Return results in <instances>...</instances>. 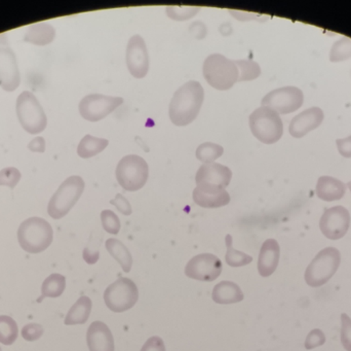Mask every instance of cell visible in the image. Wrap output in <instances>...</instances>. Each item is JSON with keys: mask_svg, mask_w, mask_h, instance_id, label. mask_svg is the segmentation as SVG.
Returning a JSON list of instances; mask_svg holds the SVG:
<instances>
[{"mask_svg": "<svg viewBox=\"0 0 351 351\" xmlns=\"http://www.w3.org/2000/svg\"><path fill=\"white\" fill-rule=\"evenodd\" d=\"M315 193L324 201H336L342 199L346 195V185L335 177H322L317 181Z\"/></svg>", "mask_w": 351, "mask_h": 351, "instance_id": "cell-21", "label": "cell"}, {"mask_svg": "<svg viewBox=\"0 0 351 351\" xmlns=\"http://www.w3.org/2000/svg\"><path fill=\"white\" fill-rule=\"evenodd\" d=\"M109 141L104 138L95 137L92 135H86L78 144L77 154L80 158L88 159L100 154L108 146Z\"/></svg>", "mask_w": 351, "mask_h": 351, "instance_id": "cell-27", "label": "cell"}, {"mask_svg": "<svg viewBox=\"0 0 351 351\" xmlns=\"http://www.w3.org/2000/svg\"><path fill=\"white\" fill-rule=\"evenodd\" d=\"M223 152H224V148L219 144L214 142H204L196 150V158L204 164L214 163L217 159L222 156Z\"/></svg>", "mask_w": 351, "mask_h": 351, "instance_id": "cell-30", "label": "cell"}, {"mask_svg": "<svg viewBox=\"0 0 351 351\" xmlns=\"http://www.w3.org/2000/svg\"><path fill=\"white\" fill-rule=\"evenodd\" d=\"M45 330L38 324H28L22 329V337L26 341L34 342L43 337Z\"/></svg>", "mask_w": 351, "mask_h": 351, "instance_id": "cell-36", "label": "cell"}, {"mask_svg": "<svg viewBox=\"0 0 351 351\" xmlns=\"http://www.w3.org/2000/svg\"><path fill=\"white\" fill-rule=\"evenodd\" d=\"M199 10L200 8L197 6H168L166 12L169 18L173 20L184 21L191 19Z\"/></svg>", "mask_w": 351, "mask_h": 351, "instance_id": "cell-33", "label": "cell"}, {"mask_svg": "<svg viewBox=\"0 0 351 351\" xmlns=\"http://www.w3.org/2000/svg\"><path fill=\"white\" fill-rule=\"evenodd\" d=\"M19 336L18 325L8 315H0V343L12 346Z\"/></svg>", "mask_w": 351, "mask_h": 351, "instance_id": "cell-28", "label": "cell"}, {"mask_svg": "<svg viewBox=\"0 0 351 351\" xmlns=\"http://www.w3.org/2000/svg\"><path fill=\"white\" fill-rule=\"evenodd\" d=\"M222 262L212 253H202L192 258L185 268L187 278L199 282H210L216 280L222 272Z\"/></svg>", "mask_w": 351, "mask_h": 351, "instance_id": "cell-13", "label": "cell"}, {"mask_svg": "<svg viewBox=\"0 0 351 351\" xmlns=\"http://www.w3.org/2000/svg\"><path fill=\"white\" fill-rule=\"evenodd\" d=\"M93 302L88 297H80L77 302L70 308L69 313L66 315L65 325H84L90 317Z\"/></svg>", "mask_w": 351, "mask_h": 351, "instance_id": "cell-24", "label": "cell"}, {"mask_svg": "<svg viewBox=\"0 0 351 351\" xmlns=\"http://www.w3.org/2000/svg\"><path fill=\"white\" fill-rule=\"evenodd\" d=\"M351 58V38L341 37L339 41L334 43L330 53L331 62H341Z\"/></svg>", "mask_w": 351, "mask_h": 351, "instance_id": "cell-32", "label": "cell"}, {"mask_svg": "<svg viewBox=\"0 0 351 351\" xmlns=\"http://www.w3.org/2000/svg\"><path fill=\"white\" fill-rule=\"evenodd\" d=\"M341 263V255L335 247H327L317 253L305 271V282L311 288H319L327 284L337 272Z\"/></svg>", "mask_w": 351, "mask_h": 351, "instance_id": "cell-6", "label": "cell"}, {"mask_svg": "<svg viewBox=\"0 0 351 351\" xmlns=\"http://www.w3.org/2000/svg\"><path fill=\"white\" fill-rule=\"evenodd\" d=\"M115 175L119 185L125 191H139L147 183L149 167L142 157L129 155L119 161Z\"/></svg>", "mask_w": 351, "mask_h": 351, "instance_id": "cell-7", "label": "cell"}, {"mask_svg": "<svg viewBox=\"0 0 351 351\" xmlns=\"http://www.w3.org/2000/svg\"><path fill=\"white\" fill-rule=\"evenodd\" d=\"M280 245L276 239H267L262 245L258 260V271L262 278H269L276 272L280 262Z\"/></svg>", "mask_w": 351, "mask_h": 351, "instance_id": "cell-19", "label": "cell"}, {"mask_svg": "<svg viewBox=\"0 0 351 351\" xmlns=\"http://www.w3.org/2000/svg\"><path fill=\"white\" fill-rule=\"evenodd\" d=\"M204 91L196 80L184 84L176 91L169 109L171 121L176 126L189 125L197 117L204 103Z\"/></svg>", "mask_w": 351, "mask_h": 351, "instance_id": "cell-1", "label": "cell"}, {"mask_svg": "<svg viewBox=\"0 0 351 351\" xmlns=\"http://www.w3.org/2000/svg\"><path fill=\"white\" fill-rule=\"evenodd\" d=\"M53 231L45 218H27L19 227L18 240L21 247L28 253H40L53 242Z\"/></svg>", "mask_w": 351, "mask_h": 351, "instance_id": "cell-2", "label": "cell"}, {"mask_svg": "<svg viewBox=\"0 0 351 351\" xmlns=\"http://www.w3.org/2000/svg\"><path fill=\"white\" fill-rule=\"evenodd\" d=\"M324 111L319 107H311L297 115L291 121L289 132L295 138H301L313 130L317 129L323 123Z\"/></svg>", "mask_w": 351, "mask_h": 351, "instance_id": "cell-17", "label": "cell"}, {"mask_svg": "<svg viewBox=\"0 0 351 351\" xmlns=\"http://www.w3.org/2000/svg\"><path fill=\"white\" fill-rule=\"evenodd\" d=\"M110 203L114 205L117 210L123 216H131L132 212H133L129 200L121 194H117L114 199L111 200Z\"/></svg>", "mask_w": 351, "mask_h": 351, "instance_id": "cell-39", "label": "cell"}, {"mask_svg": "<svg viewBox=\"0 0 351 351\" xmlns=\"http://www.w3.org/2000/svg\"><path fill=\"white\" fill-rule=\"evenodd\" d=\"M139 299V291L133 280L121 278L110 284L104 293L106 306L113 313H125L135 306Z\"/></svg>", "mask_w": 351, "mask_h": 351, "instance_id": "cell-9", "label": "cell"}, {"mask_svg": "<svg viewBox=\"0 0 351 351\" xmlns=\"http://www.w3.org/2000/svg\"><path fill=\"white\" fill-rule=\"evenodd\" d=\"M16 111L21 126L28 133L38 134L47 127V115L33 93H21L16 99Z\"/></svg>", "mask_w": 351, "mask_h": 351, "instance_id": "cell-8", "label": "cell"}, {"mask_svg": "<svg viewBox=\"0 0 351 351\" xmlns=\"http://www.w3.org/2000/svg\"><path fill=\"white\" fill-rule=\"evenodd\" d=\"M99 257H100V253H99L98 251H92L88 247H86L84 251V259L86 263L90 264V265H93V264H96L98 262Z\"/></svg>", "mask_w": 351, "mask_h": 351, "instance_id": "cell-43", "label": "cell"}, {"mask_svg": "<svg viewBox=\"0 0 351 351\" xmlns=\"http://www.w3.org/2000/svg\"><path fill=\"white\" fill-rule=\"evenodd\" d=\"M84 179L78 175L68 177L53 194L47 206V212L53 220H60L69 214L84 191Z\"/></svg>", "mask_w": 351, "mask_h": 351, "instance_id": "cell-5", "label": "cell"}, {"mask_svg": "<svg viewBox=\"0 0 351 351\" xmlns=\"http://www.w3.org/2000/svg\"><path fill=\"white\" fill-rule=\"evenodd\" d=\"M213 300L217 304H234L243 300V293L232 282H221L213 290Z\"/></svg>", "mask_w": 351, "mask_h": 351, "instance_id": "cell-22", "label": "cell"}, {"mask_svg": "<svg viewBox=\"0 0 351 351\" xmlns=\"http://www.w3.org/2000/svg\"><path fill=\"white\" fill-rule=\"evenodd\" d=\"M125 61L130 73L134 78H145L149 70V54L145 41L141 35H134L130 39L125 53Z\"/></svg>", "mask_w": 351, "mask_h": 351, "instance_id": "cell-15", "label": "cell"}, {"mask_svg": "<svg viewBox=\"0 0 351 351\" xmlns=\"http://www.w3.org/2000/svg\"><path fill=\"white\" fill-rule=\"evenodd\" d=\"M108 253L119 262L125 273L131 271L133 266V257L129 249L119 239L110 238L105 243Z\"/></svg>", "mask_w": 351, "mask_h": 351, "instance_id": "cell-25", "label": "cell"}, {"mask_svg": "<svg viewBox=\"0 0 351 351\" xmlns=\"http://www.w3.org/2000/svg\"><path fill=\"white\" fill-rule=\"evenodd\" d=\"M56 36V30L47 23H37L31 25L24 37L25 43L36 45H47L53 43Z\"/></svg>", "mask_w": 351, "mask_h": 351, "instance_id": "cell-23", "label": "cell"}, {"mask_svg": "<svg viewBox=\"0 0 351 351\" xmlns=\"http://www.w3.org/2000/svg\"><path fill=\"white\" fill-rule=\"evenodd\" d=\"M28 148L32 152H43L45 148V139L43 137H36L29 144Z\"/></svg>", "mask_w": 351, "mask_h": 351, "instance_id": "cell-42", "label": "cell"}, {"mask_svg": "<svg viewBox=\"0 0 351 351\" xmlns=\"http://www.w3.org/2000/svg\"><path fill=\"white\" fill-rule=\"evenodd\" d=\"M348 189H350V192H351V181H350V183H348Z\"/></svg>", "mask_w": 351, "mask_h": 351, "instance_id": "cell-44", "label": "cell"}, {"mask_svg": "<svg viewBox=\"0 0 351 351\" xmlns=\"http://www.w3.org/2000/svg\"><path fill=\"white\" fill-rule=\"evenodd\" d=\"M141 351H167L164 340L158 336L149 338L144 344Z\"/></svg>", "mask_w": 351, "mask_h": 351, "instance_id": "cell-40", "label": "cell"}, {"mask_svg": "<svg viewBox=\"0 0 351 351\" xmlns=\"http://www.w3.org/2000/svg\"><path fill=\"white\" fill-rule=\"evenodd\" d=\"M123 103L121 97L90 94L82 99L78 109L80 115L86 121L98 122L110 115Z\"/></svg>", "mask_w": 351, "mask_h": 351, "instance_id": "cell-11", "label": "cell"}, {"mask_svg": "<svg viewBox=\"0 0 351 351\" xmlns=\"http://www.w3.org/2000/svg\"><path fill=\"white\" fill-rule=\"evenodd\" d=\"M249 124L253 135L265 144H276L284 134L282 117L269 107L255 109L250 115Z\"/></svg>", "mask_w": 351, "mask_h": 351, "instance_id": "cell-4", "label": "cell"}, {"mask_svg": "<svg viewBox=\"0 0 351 351\" xmlns=\"http://www.w3.org/2000/svg\"><path fill=\"white\" fill-rule=\"evenodd\" d=\"M304 102V95L297 87H282L268 93L262 99V106L269 107L280 115L298 111Z\"/></svg>", "mask_w": 351, "mask_h": 351, "instance_id": "cell-10", "label": "cell"}, {"mask_svg": "<svg viewBox=\"0 0 351 351\" xmlns=\"http://www.w3.org/2000/svg\"><path fill=\"white\" fill-rule=\"evenodd\" d=\"M225 243H226L227 247L226 256H225V261H226L227 265L230 266V267L237 268L252 263L253 258L251 256L233 249L232 237H231V235H227L225 237Z\"/></svg>", "mask_w": 351, "mask_h": 351, "instance_id": "cell-29", "label": "cell"}, {"mask_svg": "<svg viewBox=\"0 0 351 351\" xmlns=\"http://www.w3.org/2000/svg\"><path fill=\"white\" fill-rule=\"evenodd\" d=\"M239 68V80L237 82H247L259 78L261 74V68L257 62L253 60H235Z\"/></svg>", "mask_w": 351, "mask_h": 351, "instance_id": "cell-31", "label": "cell"}, {"mask_svg": "<svg viewBox=\"0 0 351 351\" xmlns=\"http://www.w3.org/2000/svg\"><path fill=\"white\" fill-rule=\"evenodd\" d=\"M336 144H337L338 150L342 157L351 158V136H348L344 139L336 140Z\"/></svg>", "mask_w": 351, "mask_h": 351, "instance_id": "cell-41", "label": "cell"}, {"mask_svg": "<svg viewBox=\"0 0 351 351\" xmlns=\"http://www.w3.org/2000/svg\"><path fill=\"white\" fill-rule=\"evenodd\" d=\"M341 342L344 350L351 351V319L346 313L341 315Z\"/></svg>", "mask_w": 351, "mask_h": 351, "instance_id": "cell-37", "label": "cell"}, {"mask_svg": "<svg viewBox=\"0 0 351 351\" xmlns=\"http://www.w3.org/2000/svg\"><path fill=\"white\" fill-rule=\"evenodd\" d=\"M21 179V172L14 167H8L0 171V185L14 189Z\"/></svg>", "mask_w": 351, "mask_h": 351, "instance_id": "cell-35", "label": "cell"}, {"mask_svg": "<svg viewBox=\"0 0 351 351\" xmlns=\"http://www.w3.org/2000/svg\"><path fill=\"white\" fill-rule=\"evenodd\" d=\"M66 288L65 276L59 273L49 275L41 286V297L37 299V303L43 302L45 298H58L62 296Z\"/></svg>", "mask_w": 351, "mask_h": 351, "instance_id": "cell-26", "label": "cell"}, {"mask_svg": "<svg viewBox=\"0 0 351 351\" xmlns=\"http://www.w3.org/2000/svg\"><path fill=\"white\" fill-rule=\"evenodd\" d=\"M193 200L204 208H219L230 202V196L225 189L196 187L193 191Z\"/></svg>", "mask_w": 351, "mask_h": 351, "instance_id": "cell-20", "label": "cell"}, {"mask_svg": "<svg viewBox=\"0 0 351 351\" xmlns=\"http://www.w3.org/2000/svg\"><path fill=\"white\" fill-rule=\"evenodd\" d=\"M21 76L16 54L8 45L5 35L0 36V87L12 92L20 86Z\"/></svg>", "mask_w": 351, "mask_h": 351, "instance_id": "cell-12", "label": "cell"}, {"mask_svg": "<svg viewBox=\"0 0 351 351\" xmlns=\"http://www.w3.org/2000/svg\"><path fill=\"white\" fill-rule=\"evenodd\" d=\"M0 351H2L1 348H0Z\"/></svg>", "mask_w": 351, "mask_h": 351, "instance_id": "cell-45", "label": "cell"}, {"mask_svg": "<svg viewBox=\"0 0 351 351\" xmlns=\"http://www.w3.org/2000/svg\"><path fill=\"white\" fill-rule=\"evenodd\" d=\"M202 73L213 88L226 91L239 80V68L232 60L221 54H213L204 60Z\"/></svg>", "mask_w": 351, "mask_h": 351, "instance_id": "cell-3", "label": "cell"}, {"mask_svg": "<svg viewBox=\"0 0 351 351\" xmlns=\"http://www.w3.org/2000/svg\"><path fill=\"white\" fill-rule=\"evenodd\" d=\"M101 222L103 229L109 234L117 235L121 231V220L112 210H103L101 212Z\"/></svg>", "mask_w": 351, "mask_h": 351, "instance_id": "cell-34", "label": "cell"}, {"mask_svg": "<svg viewBox=\"0 0 351 351\" xmlns=\"http://www.w3.org/2000/svg\"><path fill=\"white\" fill-rule=\"evenodd\" d=\"M86 343L90 351H114L112 333L102 321H94L88 327Z\"/></svg>", "mask_w": 351, "mask_h": 351, "instance_id": "cell-18", "label": "cell"}, {"mask_svg": "<svg viewBox=\"0 0 351 351\" xmlns=\"http://www.w3.org/2000/svg\"><path fill=\"white\" fill-rule=\"evenodd\" d=\"M232 179V171L219 163L202 164L195 177L196 187L226 189Z\"/></svg>", "mask_w": 351, "mask_h": 351, "instance_id": "cell-16", "label": "cell"}, {"mask_svg": "<svg viewBox=\"0 0 351 351\" xmlns=\"http://www.w3.org/2000/svg\"><path fill=\"white\" fill-rule=\"evenodd\" d=\"M350 214L343 206L326 210L319 220L322 233L331 240L343 238L350 227Z\"/></svg>", "mask_w": 351, "mask_h": 351, "instance_id": "cell-14", "label": "cell"}, {"mask_svg": "<svg viewBox=\"0 0 351 351\" xmlns=\"http://www.w3.org/2000/svg\"><path fill=\"white\" fill-rule=\"evenodd\" d=\"M325 343L326 336L324 332L319 329H315L307 336L306 340H305V348L308 350H315Z\"/></svg>", "mask_w": 351, "mask_h": 351, "instance_id": "cell-38", "label": "cell"}]
</instances>
